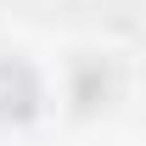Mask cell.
Segmentation results:
<instances>
[{
  "mask_svg": "<svg viewBox=\"0 0 146 146\" xmlns=\"http://www.w3.org/2000/svg\"><path fill=\"white\" fill-rule=\"evenodd\" d=\"M34 101H39L34 73L23 62H11V56H0V118H28Z\"/></svg>",
  "mask_w": 146,
  "mask_h": 146,
  "instance_id": "cell-1",
  "label": "cell"
}]
</instances>
